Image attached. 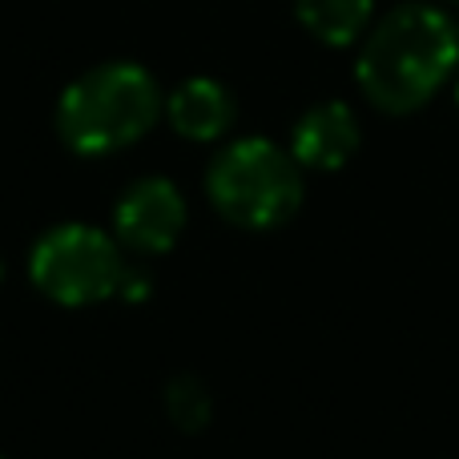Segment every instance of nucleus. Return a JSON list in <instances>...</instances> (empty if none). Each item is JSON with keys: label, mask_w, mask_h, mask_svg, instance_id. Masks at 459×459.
Returning <instances> with one entry per match:
<instances>
[{"label": "nucleus", "mask_w": 459, "mask_h": 459, "mask_svg": "<svg viewBox=\"0 0 459 459\" xmlns=\"http://www.w3.org/2000/svg\"><path fill=\"white\" fill-rule=\"evenodd\" d=\"M0 459H4V455H0Z\"/></svg>", "instance_id": "nucleus-14"}, {"label": "nucleus", "mask_w": 459, "mask_h": 459, "mask_svg": "<svg viewBox=\"0 0 459 459\" xmlns=\"http://www.w3.org/2000/svg\"><path fill=\"white\" fill-rule=\"evenodd\" d=\"M166 117L186 142H218L238 117L234 93L214 77H190L166 97Z\"/></svg>", "instance_id": "nucleus-7"}, {"label": "nucleus", "mask_w": 459, "mask_h": 459, "mask_svg": "<svg viewBox=\"0 0 459 459\" xmlns=\"http://www.w3.org/2000/svg\"><path fill=\"white\" fill-rule=\"evenodd\" d=\"M459 24L444 8L411 0L371 24L355 56V81L379 113H415L455 77Z\"/></svg>", "instance_id": "nucleus-1"}, {"label": "nucleus", "mask_w": 459, "mask_h": 459, "mask_svg": "<svg viewBox=\"0 0 459 459\" xmlns=\"http://www.w3.org/2000/svg\"><path fill=\"white\" fill-rule=\"evenodd\" d=\"M166 97L150 69L137 61H105L81 73L56 101V134L81 158H105L137 145L158 117Z\"/></svg>", "instance_id": "nucleus-2"}, {"label": "nucleus", "mask_w": 459, "mask_h": 459, "mask_svg": "<svg viewBox=\"0 0 459 459\" xmlns=\"http://www.w3.org/2000/svg\"><path fill=\"white\" fill-rule=\"evenodd\" d=\"M186 230V198L169 178H142L113 206V238L134 254H166Z\"/></svg>", "instance_id": "nucleus-5"}, {"label": "nucleus", "mask_w": 459, "mask_h": 459, "mask_svg": "<svg viewBox=\"0 0 459 459\" xmlns=\"http://www.w3.org/2000/svg\"><path fill=\"white\" fill-rule=\"evenodd\" d=\"M363 129L347 101H318L294 121L290 129V153L302 169L334 174L355 158Z\"/></svg>", "instance_id": "nucleus-6"}, {"label": "nucleus", "mask_w": 459, "mask_h": 459, "mask_svg": "<svg viewBox=\"0 0 459 459\" xmlns=\"http://www.w3.org/2000/svg\"><path fill=\"white\" fill-rule=\"evenodd\" d=\"M447 4H459V0H447Z\"/></svg>", "instance_id": "nucleus-13"}, {"label": "nucleus", "mask_w": 459, "mask_h": 459, "mask_svg": "<svg viewBox=\"0 0 459 459\" xmlns=\"http://www.w3.org/2000/svg\"><path fill=\"white\" fill-rule=\"evenodd\" d=\"M166 415L178 431L198 436L214 420V395H210V387L198 375H174L166 387Z\"/></svg>", "instance_id": "nucleus-9"}, {"label": "nucleus", "mask_w": 459, "mask_h": 459, "mask_svg": "<svg viewBox=\"0 0 459 459\" xmlns=\"http://www.w3.org/2000/svg\"><path fill=\"white\" fill-rule=\"evenodd\" d=\"M121 274H126L121 242L85 222H65V226L45 230L29 254L32 286L48 302L69 310L117 299Z\"/></svg>", "instance_id": "nucleus-4"}, {"label": "nucleus", "mask_w": 459, "mask_h": 459, "mask_svg": "<svg viewBox=\"0 0 459 459\" xmlns=\"http://www.w3.org/2000/svg\"><path fill=\"white\" fill-rule=\"evenodd\" d=\"M210 206L238 230H278L302 206V166L270 137H238L206 169Z\"/></svg>", "instance_id": "nucleus-3"}, {"label": "nucleus", "mask_w": 459, "mask_h": 459, "mask_svg": "<svg viewBox=\"0 0 459 459\" xmlns=\"http://www.w3.org/2000/svg\"><path fill=\"white\" fill-rule=\"evenodd\" d=\"M0 282H4V262H0Z\"/></svg>", "instance_id": "nucleus-12"}, {"label": "nucleus", "mask_w": 459, "mask_h": 459, "mask_svg": "<svg viewBox=\"0 0 459 459\" xmlns=\"http://www.w3.org/2000/svg\"><path fill=\"white\" fill-rule=\"evenodd\" d=\"M150 290H153V278H150V270L145 266H126V274H121V282H117V299L121 302H145L150 299Z\"/></svg>", "instance_id": "nucleus-10"}, {"label": "nucleus", "mask_w": 459, "mask_h": 459, "mask_svg": "<svg viewBox=\"0 0 459 459\" xmlns=\"http://www.w3.org/2000/svg\"><path fill=\"white\" fill-rule=\"evenodd\" d=\"M455 105H459V77H455Z\"/></svg>", "instance_id": "nucleus-11"}, {"label": "nucleus", "mask_w": 459, "mask_h": 459, "mask_svg": "<svg viewBox=\"0 0 459 459\" xmlns=\"http://www.w3.org/2000/svg\"><path fill=\"white\" fill-rule=\"evenodd\" d=\"M294 16L318 45L347 48L367 37L375 0H294Z\"/></svg>", "instance_id": "nucleus-8"}]
</instances>
